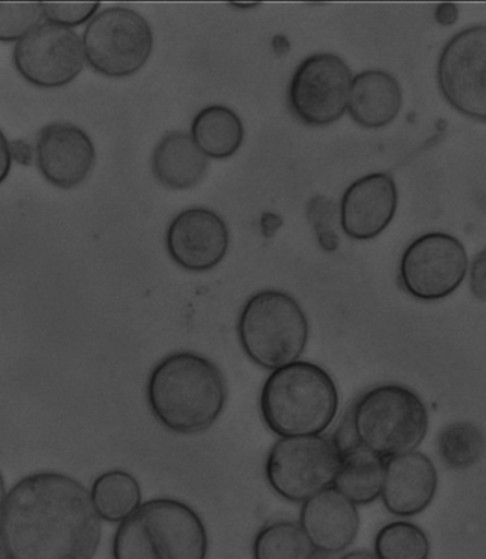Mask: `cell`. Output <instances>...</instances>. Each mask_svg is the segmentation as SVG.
Wrapping results in <instances>:
<instances>
[{"label":"cell","mask_w":486,"mask_h":559,"mask_svg":"<svg viewBox=\"0 0 486 559\" xmlns=\"http://www.w3.org/2000/svg\"><path fill=\"white\" fill-rule=\"evenodd\" d=\"M470 286L472 295L479 301L486 298V260L485 250H481L472 260L470 269Z\"/></svg>","instance_id":"29"},{"label":"cell","mask_w":486,"mask_h":559,"mask_svg":"<svg viewBox=\"0 0 486 559\" xmlns=\"http://www.w3.org/2000/svg\"><path fill=\"white\" fill-rule=\"evenodd\" d=\"M352 81V69L340 56H308L289 81V110L294 118L310 128L333 124L347 111Z\"/></svg>","instance_id":"10"},{"label":"cell","mask_w":486,"mask_h":559,"mask_svg":"<svg viewBox=\"0 0 486 559\" xmlns=\"http://www.w3.org/2000/svg\"><path fill=\"white\" fill-rule=\"evenodd\" d=\"M437 21L441 23L443 26L452 25L453 22L457 21L458 17V9L455 4H441L438 7V11L436 13Z\"/></svg>","instance_id":"31"},{"label":"cell","mask_w":486,"mask_h":559,"mask_svg":"<svg viewBox=\"0 0 486 559\" xmlns=\"http://www.w3.org/2000/svg\"><path fill=\"white\" fill-rule=\"evenodd\" d=\"M151 23L125 7L107 8L87 22L83 32L84 62L109 79L133 76L153 52Z\"/></svg>","instance_id":"7"},{"label":"cell","mask_w":486,"mask_h":559,"mask_svg":"<svg viewBox=\"0 0 486 559\" xmlns=\"http://www.w3.org/2000/svg\"><path fill=\"white\" fill-rule=\"evenodd\" d=\"M438 472L428 455L415 450L386 460L381 500L400 519L419 515L437 496Z\"/></svg>","instance_id":"17"},{"label":"cell","mask_w":486,"mask_h":559,"mask_svg":"<svg viewBox=\"0 0 486 559\" xmlns=\"http://www.w3.org/2000/svg\"><path fill=\"white\" fill-rule=\"evenodd\" d=\"M8 496L7 483H4V478L2 473H0V508H2L4 498Z\"/></svg>","instance_id":"34"},{"label":"cell","mask_w":486,"mask_h":559,"mask_svg":"<svg viewBox=\"0 0 486 559\" xmlns=\"http://www.w3.org/2000/svg\"><path fill=\"white\" fill-rule=\"evenodd\" d=\"M403 88L391 73L369 69L355 74L349 87V118L364 129H382L391 124L403 107Z\"/></svg>","instance_id":"18"},{"label":"cell","mask_w":486,"mask_h":559,"mask_svg":"<svg viewBox=\"0 0 486 559\" xmlns=\"http://www.w3.org/2000/svg\"><path fill=\"white\" fill-rule=\"evenodd\" d=\"M349 424L359 445L388 460L418 450L427 437L429 413L408 386L381 384L357 400Z\"/></svg>","instance_id":"6"},{"label":"cell","mask_w":486,"mask_h":559,"mask_svg":"<svg viewBox=\"0 0 486 559\" xmlns=\"http://www.w3.org/2000/svg\"><path fill=\"white\" fill-rule=\"evenodd\" d=\"M307 217L310 221L319 243L325 251L334 253L339 249L340 237L336 235L335 222L339 217L335 204L324 195H316L307 206Z\"/></svg>","instance_id":"27"},{"label":"cell","mask_w":486,"mask_h":559,"mask_svg":"<svg viewBox=\"0 0 486 559\" xmlns=\"http://www.w3.org/2000/svg\"><path fill=\"white\" fill-rule=\"evenodd\" d=\"M209 158L195 146L190 133L168 132L152 153L154 179L170 190H187L202 183Z\"/></svg>","instance_id":"19"},{"label":"cell","mask_w":486,"mask_h":559,"mask_svg":"<svg viewBox=\"0 0 486 559\" xmlns=\"http://www.w3.org/2000/svg\"><path fill=\"white\" fill-rule=\"evenodd\" d=\"M384 475L386 460L354 444L343 451L333 487L354 506H368L381 497Z\"/></svg>","instance_id":"20"},{"label":"cell","mask_w":486,"mask_h":559,"mask_svg":"<svg viewBox=\"0 0 486 559\" xmlns=\"http://www.w3.org/2000/svg\"><path fill=\"white\" fill-rule=\"evenodd\" d=\"M42 15L51 25L72 27L84 25L96 15L100 3L96 2H45L40 3Z\"/></svg>","instance_id":"28"},{"label":"cell","mask_w":486,"mask_h":559,"mask_svg":"<svg viewBox=\"0 0 486 559\" xmlns=\"http://www.w3.org/2000/svg\"><path fill=\"white\" fill-rule=\"evenodd\" d=\"M0 528L11 559H93L102 539L88 489L56 472L26 475L12 487Z\"/></svg>","instance_id":"1"},{"label":"cell","mask_w":486,"mask_h":559,"mask_svg":"<svg viewBox=\"0 0 486 559\" xmlns=\"http://www.w3.org/2000/svg\"><path fill=\"white\" fill-rule=\"evenodd\" d=\"M343 459L335 438L325 436L280 438L265 460V479L278 497L306 502L333 486Z\"/></svg>","instance_id":"8"},{"label":"cell","mask_w":486,"mask_h":559,"mask_svg":"<svg viewBox=\"0 0 486 559\" xmlns=\"http://www.w3.org/2000/svg\"><path fill=\"white\" fill-rule=\"evenodd\" d=\"M374 554L378 559H428L431 543L419 525L394 521L378 531Z\"/></svg>","instance_id":"25"},{"label":"cell","mask_w":486,"mask_h":559,"mask_svg":"<svg viewBox=\"0 0 486 559\" xmlns=\"http://www.w3.org/2000/svg\"><path fill=\"white\" fill-rule=\"evenodd\" d=\"M469 267V254L457 237L427 233L406 247L400 260L399 282L415 300L439 301L460 288Z\"/></svg>","instance_id":"9"},{"label":"cell","mask_w":486,"mask_h":559,"mask_svg":"<svg viewBox=\"0 0 486 559\" xmlns=\"http://www.w3.org/2000/svg\"><path fill=\"white\" fill-rule=\"evenodd\" d=\"M88 496L99 520L110 524H120L142 506V488L138 479L123 469L100 474L93 481Z\"/></svg>","instance_id":"22"},{"label":"cell","mask_w":486,"mask_h":559,"mask_svg":"<svg viewBox=\"0 0 486 559\" xmlns=\"http://www.w3.org/2000/svg\"><path fill=\"white\" fill-rule=\"evenodd\" d=\"M298 524L316 552L339 556L357 538L361 519L357 506L331 486L303 502Z\"/></svg>","instance_id":"16"},{"label":"cell","mask_w":486,"mask_h":559,"mask_svg":"<svg viewBox=\"0 0 486 559\" xmlns=\"http://www.w3.org/2000/svg\"><path fill=\"white\" fill-rule=\"evenodd\" d=\"M230 233L222 216L208 207H190L173 218L166 249L173 262L191 273L210 272L226 258Z\"/></svg>","instance_id":"13"},{"label":"cell","mask_w":486,"mask_h":559,"mask_svg":"<svg viewBox=\"0 0 486 559\" xmlns=\"http://www.w3.org/2000/svg\"><path fill=\"white\" fill-rule=\"evenodd\" d=\"M149 408L175 435L208 431L227 404V383L216 362L194 352L163 357L149 374Z\"/></svg>","instance_id":"2"},{"label":"cell","mask_w":486,"mask_h":559,"mask_svg":"<svg viewBox=\"0 0 486 559\" xmlns=\"http://www.w3.org/2000/svg\"><path fill=\"white\" fill-rule=\"evenodd\" d=\"M399 207V190L391 175L371 174L353 181L340 203V225L349 239L367 241L386 230Z\"/></svg>","instance_id":"15"},{"label":"cell","mask_w":486,"mask_h":559,"mask_svg":"<svg viewBox=\"0 0 486 559\" xmlns=\"http://www.w3.org/2000/svg\"><path fill=\"white\" fill-rule=\"evenodd\" d=\"M42 7L37 2H0V41L22 40L42 23Z\"/></svg>","instance_id":"26"},{"label":"cell","mask_w":486,"mask_h":559,"mask_svg":"<svg viewBox=\"0 0 486 559\" xmlns=\"http://www.w3.org/2000/svg\"><path fill=\"white\" fill-rule=\"evenodd\" d=\"M209 534L193 507L176 498H153L121 521L114 559H208Z\"/></svg>","instance_id":"4"},{"label":"cell","mask_w":486,"mask_h":559,"mask_svg":"<svg viewBox=\"0 0 486 559\" xmlns=\"http://www.w3.org/2000/svg\"><path fill=\"white\" fill-rule=\"evenodd\" d=\"M0 559H11L9 558L7 542H4L2 528H0Z\"/></svg>","instance_id":"33"},{"label":"cell","mask_w":486,"mask_h":559,"mask_svg":"<svg viewBox=\"0 0 486 559\" xmlns=\"http://www.w3.org/2000/svg\"><path fill=\"white\" fill-rule=\"evenodd\" d=\"M437 81L443 99L458 114L485 122L486 119V27L471 26L443 46Z\"/></svg>","instance_id":"11"},{"label":"cell","mask_w":486,"mask_h":559,"mask_svg":"<svg viewBox=\"0 0 486 559\" xmlns=\"http://www.w3.org/2000/svg\"><path fill=\"white\" fill-rule=\"evenodd\" d=\"M315 548L294 521H275L264 525L252 543L254 559H312Z\"/></svg>","instance_id":"23"},{"label":"cell","mask_w":486,"mask_h":559,"mask_svg":"<svg viewBox=\"0 0 486 559\" xmlns=\"http://www.w3.org/2000/svg\"><path fill=\"white\" fill-rule=\"evenodd\" d=\"M340 395L330 372L310 361L271 371L261 386V418L280 438L322 436L339 414Z\"/></svg>","instance_id":"3"},{"label":"cell","mask_w":486,"mask_h":559,"mask_svg":"<svg viewBox=\"0 0 486 559\" xmlns=\"http://www.w3.org/2000/svg\"><path fill=\"white\" fill-rule=\"evenodd\" d=\"M439 459L448 468L464 472L475 467L484 456L485 438L474 423L457 421L448 424L438 435Z\"/></svg>","instance_id":"24"},{"label":"cell","mask_w":486,"mask_h":559,"mask_svg":"<svg viewBox=\"0 0 486 559\" xmlns=\"http://www.w3.org/2000/svg\"><path fill=\"white\" fill-rule=\"evenodd\" d=\"M12 169L11 143L8 142L2 130H0V185L8 179Z\"/></svg>","instance_id":"30"},{"label":"cell","mask_w":486,"mask_h":559,"mask_svg":"<svg viewBox=\"0 0 486 559\" xmlns=\"http://www.w3.org/2000/svg\"><path fill=\"white\" fill-rule=\"evenodd\" d=\"M81 36L73 29L40 23L13 48V64L31 85L42 88L68 86L82 73Z\"/></svg>","instance_id":"12"},{"label":"cell","mask_w":486,"mask_h":559,"mask_svg":"<svg viewBox=\"0 0 486 559\" xmlns=\"http://www.w3.org/2000/svg\"><path fill=\"white\" fill-rule=\"evenodd\" d=\"M36 166L55 188L70 190L91 176L96 147L84 130L72 123L45 126L36 139Z\"/></svg>","instance_id":"14"},{"label":"cell","mask_w":486,"mask_h":559,"mask_svg":"<svg viewBox=\"0 0 486 559\" xmlns=\"http://www.w3.org/2000/svg\"><path fill=\"white\" fill-rule=\"evenodd\" d=\"M339 559H378L376 554L371 551H367V549H358V551H352L344 554L343 557Z\"/></svg>","instance_id":"32"},{"label":"cell","mask_w":486,"mask_h":559,"mask_svg":"<svg viewBox=\"0 0 486 559\" xmlns=\"http://www.w3.org/2000/svg\"><path fill=\"white\" fill-rule=\"evenodd\" d=\"M245 124L230 107L212 105L194 116L190 136L208 158L226 160L235 156L245 142Z\"/></svg>","instance_id":"21"},{"label":"cell","mask_w":486,"mask_h":559,"mask_svg":"<svg viewBox=\"0 0 486 559\" xmlns=\"http://www.w3.org/2000/svg\"><path fill=\"white\" fill-rule=\"evenodd\" d=\"M237 335L246 356L271 372L300 360L310 338V324L296 298L269 288L246 301L238 316Z\"/></svg>","instance_id":"5"}]
</instances>
